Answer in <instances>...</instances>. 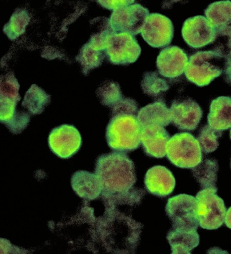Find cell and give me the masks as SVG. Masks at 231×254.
<instances>
[{
  "mask_svg": "<svg viewBox=\"0 0 231 254\" xmlns=\"http://www.w3.org/2000/svg\"><path fill=\"white\" fill-rule=\"evenodd\" d=\"M95 174L102 184L103 193L121 199L130 206L142 201L145 192L135 189L137 182L134 163L123 153L100 155L97 160Z\"/></svg>",
  "mask_w": 231,
  "mask_h": 254,
  "instance_id": "obj_1",
  "label": "cell"
},
{
  "mask_svg": "<svg viewBox=\"0 0 231 254\" xmlns=\"http://www.w3.org/2000/svg\"><path fill=\"white\" fill-rule=\"evenodd\" d=\"M141 130L137 116L131 114L113 116L106 128L107 143L116 152L134 151L141 144Z\"/></svg>",
  "mask_w": 231,
  "mask_h": 254,
  "instance_id": "obj_2",
  "label": "cell"
},
{
  "mask_svg": "<svg viewBox=\"0 0 231 254\" xmlns=\"http://www.w3.org/2000/svg\"><path fill=\"white\" fill-rule=\"evenodd\" d=\"M167 156L169 161L181 169H192L203 161L199 141L191 133H177L168 142Z\"/></svg>",
  "mask_w": 231,
  "mask_h": 254,
  "instance_id": "obj_3",
  "label": "cell"
},
{
  "mask_svg": "<svg viewBox=\"0 0 231 254\" xmlns=\"http://www.w3.org/2000/svg\"><path fill=\"white\" fill-rule=\"evenodd\" d=\"M217 190V188H206L196 195L198 220L200 227L207 230H215L225 222L226 207Z\"/></svg>",
  "mask_w": 231,
  "mask_h": 254,
  "instance_id": "obj_4",
  "label": "cell"
},
{
  "mask_svg": "<svg viewBox=\"0 0 231 254\" xmlns=\"http://www.w3.org/2000/svg\"><path fill=\"white\" fill-rule=\"evenodd\" d=\"M222 59L213 51H199L189 57L185 70L186 78L198 87H204L223 72Z\"/></svg>",
  "mask_w": 231,
  "mask_h": 254,
  "instance_id": "obj_5",
  "label": "cell"
},
{
  "mask_svg": "<svg viewBox=\"0 0 231 254\" xmlns=\"http://www.w3.org/2000/svg\"><path fill=\"white\" fill-rule=\"evenodd\" d=\"M105 51L111 63L126 65L137 61L141 48L134 36L126 33H113L106 40Z\"/></svg>",
  "mask_w": 231,
  "mask_h": 254,
  "instance_id": "obj_6",
  "label": "cell"
},
{
  "mask_svg": "<svg viewBox=\"0 0 231 254\" xmlns=\"http://www.w3.org/2000/svg\"><path fill=\"white\" fill-rule=\"evenodd\" d=\"M166 214L172 220L173 228L197 230L199 223L197 215V200L188 194H179L169 198Z\"/></svg>",
  "mask_w": 231,
  "mask_h": 254,
  "instance_id": "obj_7",
  "label": "cell"
},
{
  "mask_svg": "<svg viewBox=\"0 0 231 254\" xmlns=\"http://www.w3.org/2000/svg\"><path fill=\"white\" fill-rule=\"evenodd\" d=\"M150 14L147 8L139 3H133L114 10L110 22L115 33H126L134 36L141 32Z\"/></svg>",
  "mask_w": 231,
  "mask_h": 254,
  "instance_id": "obj_8",
  "label": "cell"
},
{
  "mask_svg": "<svg viewBox=\"0 0 231 254\" xmlns=\"http://www.w3.org/2000/svg\"><path fill=\"white\" fill-rule=\"evenodd\" d=\"M52 152L61 159H68L79 151L82 137L75 126L63 125L54 128L48 138Z\"/></svg>",
  "mask_w": 231,
  "mask_h": 254,
  "instance_id": "obj_9",
  "label": "cell"
},
{
  "mask_svg": "<svg viewBox=\"0 0 231 254\" xmlns=\"http://www.w3.org/2000/svg\"><path fill=\"white\" fill-rule=\"evenodd\" d=\"M172 20L163 14L152 13L148 16L141 31L145 42L154 48H163L172 42L174 36Z\"/></svg>",
  "mask_w": 231,
  "mask_h": 254,
  "instance_id": "obj_10",
  "label": "cell"
},
{
  "mask_svg": "<svg viewBox=\"0 0 231 254\" xmlns=\"http://www.w3.org/2000/svg\"><path fill=\"white\" fill-rule=\"evenodd\" d=\"M181 34L189 47L201 48L213 44L216 39V30L209 20L198 15L188 18L184 22Z\"/></svg>",
  "mask_w": 231,
  "mask_h": 254,
  "instance_id": "obj_11",
  "label": "cell"
},
{
  "mask_svg": "<svg viewBox=\"0 0 231 254\" xmlns=\"http://www.w3.org/2000/svg\"><path fill=\"white\" fill-rule=\"evenodd\" d=\"M170 111L172 124L180 130L196 129L203 117L200 106L190 98L173 101Z\"/></svg>",
  "mask_w": 231,
  "mask_h": 254,
  "instance_id": "obj_12",
  "label": "cell"
},
{
  "mask_svg": "<svg viewBox=\"0 0 231 254\" xmlns=\"http://www.w3.org/2000/svg\"><path fill=\"white\" fill-rule=\"evenodd\" d=\"M188 56L182 49L168 47L160 52L156 65L161 75L174 79L182 75L188 64Z\"/></svg>",
  "mask_w": 231,
  "mask_h": 254,
  "instance_id": "obj_13",
  "label": "cell"
},
{
  "mask_svg": "<svg viewBox=\"0 0 231 254\" xmlns=\"http://www.w3.org/2000/svg\"><path fill=\"white\" fill-rule=\"evenodd\" d=\"M141 143L148 156L162 158L167 155L168 142L171 139L170 134L164 127L150 125L141 130Z\"/></svg>",
  "mask_w": 231,
  "mask_h": 254,
  "instance_id": "obj_14",
  "label": "cell"
},
{
  "mask_svg": "<svg viewBox=\"0 0 231 254\" xmlns=\"http://www.w3.org/2000/svg\"><path fill=\"white\" fill-rule=\"evenodd\" d=\"M144 184L150 193L166 197L174 191L176 182L174 175L167 168L156 166L147 172Z\"/></svg>",
  "mask_w": 231,
  "mask_h": 254,
  "instance_id": "obj_15",
  "label": "cell"
},
{
  "mask_svg": "<svg viewBox=\"0 0 231 254\" xmlns=\"http://www.w3.org/2000/svg\"><path fill=\"white\" fill-rule=\"evenodd\" d=\"M71 186L81 198L92 200L103 192L102 184L96 174L86 171H78L71 178Z\"/></svg>",
  "mask_w": 231,
  "mask_h": 254,
  "instance_id": "obj_16",
  "label": "cell"
},
{
  "mask_svg": "<svg viewBox=\"0 0 231 254\" xmlns=\"http://www.w3.org/2000/svg\"><path fill=\"white\" fill-rule=\"evenodd\" d=\"M196 229L173 228L167 237L172 254H191L200 243Z\"/></svg>",
  "mask_w": 231,
  "mask_h": 254,
  "instance_id": "obj_17",
  "label": "cell"
},
{
  "mask_svg": "<svg viewBox=\"0 0 231 254\" xmlns=\"http://www.w3.org/2000/svg\"><path fill=\"white\" fill-rule=\"evenodd\" d=\"M137 120L141 128L150 125L166 127L172 123L170 109L162 100L156 101L139 110Z\"/></svg>",
  "mask_w": 231,
  "mask_h": 254,
  "instance_id": "obj_18",
  "label": "cell"
},
{
  "mask_svg": "<svg viewBox=\"0 0 231 254\" xmlns=\"http://www.w3.org/2000/svg\"><path fill=\"white\" fill-rule=\"evenodd\" d=\"M208 122L211 128L221 132L231 128V97H219L212 101Z\"/></svg>",
  "mask_w": 231,
  "mask_h": 254,
  "instance_id": "obj_19",
  "label": "cell"
},
{
  "mask_svg": "<svg viewBox=\"0 0 231 254\" xmlns=\"http://www.w3.org/2000/svg\"><path fill=\"white\" fill-rule=\"evenodd\" d=\"M206 18L216 30L231 27V1H221L210 4L205 10Z\"/></svg>",
  "mask_w": 231,
  "mask_h": 254,
  "instance_id": "obj_20",
  "label": "cell"
},
{
  "mask_svg": "<svg viewBox=\"0 0 231 254\" xmlns=\"http://www.w3.org/2000/svg\"><path fill=\"white\" fill-rule=\"evenodd\" d=\"M193 175L203 189L217 188L218 162L214 159H206L192 169Z\"/></svg>",
  "mask_w": 231,
  "mask_h": 254,
  "instance_id": "obj_21",
  "label": "cell"
},
{
  "mask_svg": "<svg viewBox=\"0 0 231 254\" xmlns=\"http://www.w3.org/2000/svg\"><path fill=\"white\" fill-rule=\"evenodd\" d=\"M51 97L36 84L32 85L26 92L22 105L32 115L40 114L50 103Z\"/></svg>",
  "mask_w": 231,
  "mask_h": 254,
  "instance_id": "obj_22",
  "label": "cell"
},
{
  "mask_svg": "<svg viewBox=\"0 0 231 254\" xmlns=\"http://www.w3.org/2000/svg\"><path fill=\"white\" fill-rule=\"evenodd\" d=\"M103 59L104 56L101 51L93 48L88 43L82 47L77 57V61L80 63L85 75H87L92 69L100 66Z\"/></svg>",
  "mask_w": 231,
  "mask_h": 254,
  "instance_id": "obj_23",
  "label": "cell"
},
{
  "mask_svg": "<svg viewBox=\"0 0 231 254\" xmlns=\"http://www.w3.org/2000/svg\"><path fill=\"white\" fill-rule=\"evenodd\" d=\"M141 87L144 94L154 97L162 95L169 88L167 81L160 77L156 72H147L144 73Z\"/></svg>",
  "mask_w": 231,
  "mask_h": 254,
  "instance_id": "obj_24",
  "label": "cell"
},
{
  "mask_svg": "<svg viewBox=\"0 0 231 254\" xmlns=\"http://www.w3.org/2000/svg\"><path fill=\"white\" fill-rule=\"evenodd\" d=\"M30 18L27 12L18 9L14 12L9 22L3 27V32L11 40H14L23 34Z\"/></svg>",
  "mask_w": 231,
  "mask_h": 254,
  "instance_id": "obj_25",
  "label": "cell"
},
{
  "mask_svg": "<svg viewBox=\"0 0 231 254\" xmlns=\"http://www.w3.org/2000/svg\"><path fill=\"white\" fill-rule=\"evenodd\" d=\"M97 95L103 105L113 108L122 99L120 87L114 81H107L98 88Z\"/></svg>",
  "mask_w": 231,
  "mask_h": 254,
  "instance_id": "obj_26",
  "label": "cell"
},
{
  "mask_svg": "<svg viewBox=\"0 0 231 254\" xmlns=\"http://www.w3.org/2000/svg\"><path fill=\"white\" fill-rule=\"evenodd\" d=\"M222 132L213 129L206 125L200 130L198 141L201 150L206 154L212 153L219 146L218 139L222 136Z\"/></svg>",
  "mask_w": 231,
  "mask_h": 254,
  "instance_id": "obj_27",
  "label": "cell"
},
{
  "mask_svg": "<svg viewBox=\"0 0 231 254\" xmlns=\"http://www.w3.org/2000/svg\"><path fill=\"white\" fill-rule=\"evenodd\" d=\"M214 43L213 51L222 59L226 60L231 55V27L216 30V39Z\"/></svg>",
  "mask_w": 231,
  "mask_h": 254,
  "instance_id": "obj_28",
  "label": "cell"
},
{
  "mask_svg": "<svg viewBox=\"0 0 231 254\" xmlns=\"http://www.w3.org/2000/svg\"><path fill=\"white\" fill-rule=\"evenodd\" d=\"M138 105L134 100L131 98H122L112 108V117L119 114H131L137 116Z\"/></svg>",
  "mask_w": 231,
  "mask_h": 254,
  "instance_id": "obj_29",
  "label": "cell"
},
{
  "mask_svg": "<svg viewBox=\"0 0 231 254\" xmlns=\"http://www.w3.org/2000/svg\"><path fill=\"white\" fill-rule=\"evenodd\" d=\"M102 6L111 10H116L119 8L124 7L134 3L133 1H98Z\"/></svg>",
  "mask_w": 231,
  "mask_h": 254,
  "instance_id": "obj_30",
  "label": "cell"
},
{
  "mask_svg": "<svg viewBox=\"0 0 231 254\" xmlns=\"http://www.w3.org/2000/svg\"><path fill=\"white\" fill-rule=\"evenodd\" d=\"M224 72L226 81L231 84V55L225 60Z\"/></svg>",
  "mask_w": 231,
  "mask_h": 254,
  "instance_id": "obj_31",
  "label": "cell"
},
{
  "mask_svg": "<svg viewBox=\"0 0 231 254\" xmlns=\"http://www.w3.org/2000/svg\"><path fill=\"white\" fill-rule=\"evenodd\" d=\"M225 223L226 226L231 229V207L226 212Z\"/></svg>",
  "mask_w": 231,
  "mask_h": 254,
  "instance_id": "obj_32",
  "label": "cell"
},
{
  "mask_svg": "<svg viewBox=\"0 0 231 254\" xmlns=\"http://www.w3.org/2000/svg\"><path fill=\"white\" fill-rule=\"evenodd\" d=\"M230 138H231V130H230Z\"/></svg>",
  "mask_w": 231,
  "mask_h": 254,
  "instance_id": "obj_33",
  "label": "cell"
},
{
  "mask_svg": "<svg viewBox=\"0 0 231 254\" xmlns=\"http://www.w3.org/2000/svg\"></svg>",
  "mask_w": 231,
  "mask_h": 254,
  "instance_id": "obj_34",
  "label": "cell"
}]
</instances>
